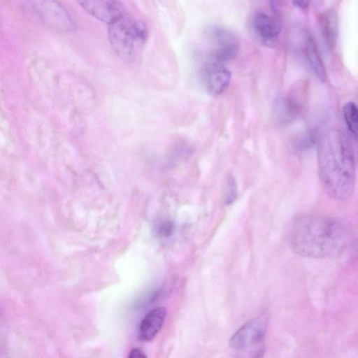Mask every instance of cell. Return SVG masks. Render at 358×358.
Here are the masks:
<instances>
[{"label":"cell","instance_id":"5bb4252c","mask_svg":"<svg viewBox=\"0 0 358 358\" xmlns=\"http://www.w3.org/2000/svg\"><path fill=\"white\" fill-rule=\"evenodd\" d=\"M343 116L352 138L356 141L358 129V110L357 105L352 101L346 103L343 108Z\"/></svg>","mask_w":358,"mask_h":358},{"label":"cell","instance_id":"2e32d148","mask_svg":"<svg viewBox=\"0 0 358 358\" xmlns=\"http://www.w3.org/2000/svg\"><path fill=\"white\" fill-rule=\"evenodd\" d=\"M227 193H226V203L227 204L231 203V201L234 199L236 196V183L234 178H231L229 179L227 187Z\"/></svg>","mask_w":358,"mask_h":358},{"label":"cell","instance_id":"d6986e66","mask_svg":"<svg viewBox=\"0 0 358 358\" xmlns=\"http://www.w3.org/2000/svg\"><path fill=\"white\" fill-rule=\"evenodd\" d=\"M172 228L173 227L170 223H164L162 226L161 233H162L164 235H169L171 233Z\"/></svg>","mask_w":358,"mask_h":358},{"label":"cell","instance_id":"52a82bcc","mask_svg":"<svg viewBox=\"0 0 358 358\" xmlns=\"http://www.w3.org/2000/svg\"><path fill=\"white\" fill-rule=\"evenodd\" d=\"M199 71L207 92L213 96L222 94L231 80V72L225 64L206 52L201 57Z\"/></svg>","mask_w":358,"mask_h":358},{"label":"cell","instance_id":"8992f818","mask_svg":"<svg viewBox=\"0 0 358 358\" xmlns=\"http://www.w3.org/2000/svg\"><path fill=\"white\" fill-rule=\"evenodd\" d=\"M267 325V318L264 315L252 319L232 335L229 339L230 347L239 352H250L264 348Z\"/></svg>","mask_w":358,"mask_h":358},{"label":"cell","instance_id":"4fadbf2b","mask_svg":"<svg viewBox=\"0 0 358 358\" xmlns=\"http://www.w3.org/2000/svg\"><path fill=\"white\" fill-rule=\"evenodd\" d=\"M320 27L326 45L334 48L339 33L338 18L334 9L324 10L320 16Z\"/></svg>","mask_w":358,"mask_h":358},{"label":"cell","instance_id":"9c48e42d","mask_svg":"<svg viewBox=\"0 0 358 358\" xmlns=\"http://www.w3.org/2000/svg\"><path fill=\"white\" fill-rule=\"evenodd\" d=\"M32 7L40 20L50 29L60 32H72L76 29L74 22L59 3L52 1H33Z\"/></svg>","mask_w":358,"mask_h":358},{"label":"cell","instance_id":"5b68a950","mask_svg":"<svg viewBox=\"0 0 358 358\" xmlns=\"http://www.w3.org/2000/svg\"><path fill=\"white\" fill-rule=\"evenodd\" d=\"M248 29L257 43L273 48L279 41L282 25L274 13L260 9L252 12L248 16Z\"/></svg>","mask_w":358,"mask_h":358},{"label":"cell","instance_id":"277c9868","mask_svg":"<svg viewBox=\"0 0 358 358\" xmlns=\"http://www.w3.org/2000/svg\"><path fill=\"white\" fill-rule=\"evenodd\" d=\"M290 45L306 67L322 82L327 73L317 47L310 32L302 26L293 28L289 34Z\"/></svg>","mask_w":358,"mask_h":358},{"label":"cell","instance_id":"3957f363","mask_svg":"<svg viewBox=\"0 0 358 358\" xmlns=\"http://www.w3.org/2000/svg\"><path fill=\"white\" fill-rule=\"evenodd\" d=\"M108 40L114 52L127 62L135 61L138 45L145 43L148 36L146 24L127 13L108 25Z\"/></svg>","mask_w":358,"mask_h":358},{"label":"cell","instance_id":"e0dca14e","mask_svg":"<svg viewBox=\"0 0 358 358\" xmlns=\"http://www.w3.org/2000/svg\"><path fill=\"white\" fill-rule=\"evenodd\" d=\"M264 348L258 350L252 353L245 354V355L241 356L240 358H264Z\"/></svg>","mask_w":358,"mask_h":358},{"label":"cell","instance_id":"ba28073f","mask_svg":"<svg viewBox=\"0 0 358 358\" xmlns=\"http://www.w3.org/2000/svg\"><path fill=\"white\" fill-rule=\"evenodd\" d=\"M210 49L207 52L215 59L226 64L238 54L240 43L235 34L219 26L209 27L206 32Z\"/></svg>","mask_w":358,"mask_h":358},{"label":"cell","instance_id":"9a60e30c","mask_svg":"<svg viewBox=\"0 0 358 358\" xmlns=\"http://www.w3.org/2000/svg\"><path fill=\"white\" fill-rule=\"evenodd\" d=\"M317 132L315 129L301 131L294 139V146L300 150H307L316 143Z\"/></svg>","mask_w":358,"mask_h":358},{"label":"cell","instance_id":"7c38bea8","mask_svg":"<svg viewBox=\"0 0 358 358\" xmlns=\"http://www.w3.org/2000/svg\"><path fill=\"white\" fill-rule=\"evenodd\" d=\"M166 313V309L164 307H157L148 312L139 325L140 340L143 341L152 340L162 327Z\"/></svg>","mask_w":358,"mask_h":358},{"label":"cell","instance_id":"30bf717a","mask_svg":"<svg viewBox=\"0 0 358 358\" xmlns=\"http://www.w3.org/2000/svg\"><path fill=\"white\" fill-rule=\"evenodd\" d=\"M78 3L90 15L108 25L126 13L124 5L117 1H80Z\"/></svg>","mask_w":358,"mask_h":358},{"label":"cell","instance_id":"6da1fadb","mask_svg":"<svg viewBox=\"0 0 358 358\" xmlns=\"http://www.w3.org/2000/svg\"><path fill=\"white\" fill-rule=\"evenodd\" d=\"M350 237L347 225L340 219L324 215L303 213L292 220L288 239L296 254L322 259L340 253Z\"/></svg>","mask_w":358,"mask_h":358},{"label":"cell","instance_id":"7a4b0ae2","mask_svg":"<svg viewBox=\"0 0 358 358\" xmlns=\"http://www.w3.org/2000/svg\"><path fill=\"white\" fill-rule=\"evenodd\" d=\"M318 172L327 194L338 201H347L355 186V157L352 143L344 136L331 134L318 147Z\"/></svg>","mask_w":358,"mask_h":358},{"label":"cell","instance_id":"ffe728a7","mask_svg":"<svg viewBox=\"0 0 358 358\" xmlns=\"http://www.w3.org/2000/svg\"><path fill=\"white\" fill-rule=\"evenodd\" d=\"M296 7H298L302 10H305L309 6V1H296L293 2Z\"/></svg>","mask_w":358,"mask_h":358},{"label":"cell","instance_id":"8fae6325","mask_svg":"<svg viewBox=\"0 0 358 358\" xmlns=\"http://www.w3.org/2000/svg\"><path fill=\"white\" fill-rule=\"evenodd\" d=\"M272 117L275 123L287 125L295 122L301 113L299 102L290 95H280L272 104Z\"/></svg>","mask_w":358,"mask_h":358},{"label":"cell","instance_id":"ac0fdd59","mask_svg":"<svg viewBox=\"0 0 358 358\" xmlns=\"http://www.w3.org/2000/svg\"><path fill=\"white\" fill-rule=\"evenodd\" d=\"M129 358H146V356L141 350L134 348L130 351Z\"/></svg>","mask_w":358,"mask_h":358}]
</instances>
